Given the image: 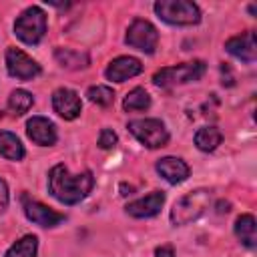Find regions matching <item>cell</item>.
I'll return each instance as SVG.
<instances>
[{"label":"cell","instance_id":"1","mask_svg":"<svg viewBox=\"0 0 257 257\" xmlns=\"http://www.w3.org/2000/svg\"><path fill=\"white\" fill-rule=\"evenodd\" d=\"M92 187H94V177L90 171L72 175L64 165H54L48 173V191L56 201L64 205L80 203L92 191Z\"/></svg>","mask_w":257,"mask_h":257},{"label":"cell","instance_id":"2","mask_svg":"<svg viewBox=\"0 0 257 257\" xmlns=\"http://www.w3.org/2000/svg\"><path fill=\"white\" fill-rule=\"evenodd\" d=\"M211 203V193L207 189H195L183 195L171 209V223L173 225H189L197 221Z\"/></svg>","mask_w":257,"mask_h":257},{"label":"cell","instance_id":"3","mask_svg":"<svg viewBox=\"0 0 257 257\" xmlns=\"http://www.w3.org/2000/svg\"><path fill=\"white\" fill-rule=\"evenodd\" d=\"M157 16L175 26H191L201 20V10L195 2L189 0H159L155 2Z\"/></svg>","mask_w":257,"mask_h":257},{"label":"cell","instance_id":"4","mask_svg":"<svg viewBox=\"0 0 257 257\" xmlns=\"http://www.w3.org/2000/svg\"><path fill=\"white\" fill-rule=\"evenodd\" d=\"M207 66L203 60H193V62H183L175 66H165L159 72H155L153 82L161 88H173L185 82H195L205 74Z\"/></svg>","mask_w":257,"mask_h":257},{"label":"cell","instance_id":"5","mask_svg":"<svg viewBox=\"0 0 257 257\" xmlns=\"http://www.w3.org/2000/svg\"><path fill=\"white\" fill-rule=\"evenodd\" d=\"M46 32V14L38 6L26 8L14 22V34L24 42V44H38L44 38Z\"/></svg>","mask_w":257,"mask_h":257},{"label":"cell","instance_id":"6","mask_svg":"<svg viewBox=\"0 0 257 257\" xmlns=\"http://www.w3.org/2000/svg\"><path fill=\"white\" fill-rule=\"evenodd\" d=\"M126 128L147 149H161L169 143V131L159 118H137V120H131Z\"/></svg>","mask_w":257,"mask_h":257},{"label":"cell","instance_id":"7","mask_svg":"<svg viewBox=\"0 0 257 257\" xmlns=\"http://www.w3.org/2000/svg\"><path fill=\"white\" fill-rule=\"evenodd\" d=\"M124 42L131 46V48H137L141 52H147V54H153L157 44H159V32L157 28L149 22V20H143V18H135L126 30V36H124Z\"/></svg>","mask_w":257,"mask_h":257},{"label":"cell","instance_id":"8","mask_svg":"<svg viewBox=\"0 0 257 257\" xmlns=\"http://www.w3.org/2000/svg\"><path fill=\"white\" fill-rule=\"evenodd\" d=\"M6 70L10 76H14L18 80H30L40 74V64L36 60H32L20 48L10 46L6 50Z\"/></svg>","mask_w":257,"mask_h":257},{"label":"cell","instance_id":"9","mask_svg":"<svg viewBox=\"0 0 257 257\" xmlns=\"http://www.w3.org/2000/svg\"><path fill=\"white\" fill-rule=\"evenodd\" d=\"M52 108L64 120H72V118H76L80 114L82 102H80V96L74 90H70V88H56L52 92Z\"/></svg>","mask_w":257,"mask_h":257},{"label":"cell","instance_id":"10","mask_svg":"<svg viewBox=\"0 0 257 257\" xmlns=\"http://www.w3.org/2000/svg\"><path fill=\"white\" fill-rule=\"evenodd\" d=\"M22 201H24V215L40 227H56L58 223L64 221L62 213H58V211H54V209H50V207H46L38 201H32L26 195L22 197Z\"/></svg>","mask_w":257,"mask_h":257},{"label":"cell","instance_id":"11","mask_svg":"<svg viewBox=\"0 0 257 257\" xmlns=\"http://www.w3.org/2000/svg\"><path fill=\"white\" fill-rule=\"evenodd\" d=\"M143 72V64L139 58L135 56H118L114 60H110V64L104 70V76L112 82H124L137 74Z\"/></svg>","mask_w":257,"mask_h":257},{"label":"cell","instance_id":"12","mask_svg":"<svg viewBox=\"0 0 257 257\" xmlns=\"http://www.w3.org/2000/svg\"><path fill=\"white\" fill-rule=\"evenodd\" d=\"M26 133H28V139L40 147H52L58 139L54 122L44 116H32L26 122Z\"/></svg>","mask_w":257,"mask_h":257},{"label":"cell","instance_id":"13","mask_svg":"<svg viewBox=\"0 0 257 257\" xmlns=\"http://www.w3.org/2000/svg\"><path fill=\"white\" fill-rule=\"evenodd\" d=\"M225 50H227L231 56H235V58H239V60H243V62H247V64L253 62L255 56H257L255 32L247 30V32H243V34H239V36L229 38V40L225 42Z\"/></svg>","mask_w":257,"mask_h":257},{"label":"cell","instance_id":"14","mask_svg":"<svg viewBox=\"0 0 257 257\" xmlns=\"http://www.w3.org/2000/svg\"><path fill=\"white\" fill-rule=\"evenodd\" d=\"M165 203V193L163 191H153L149 193L147 197H141L137 201H131L124 211L131 215V217H137V219H147V217H155L161 207Z\"/></svg>","mask_w":257,"mask_h":257},{"label":"cell","instance_id":"15","mask_svg":"<svg viewBox=\"0 0 257 257\" xmlns=\"http://www.w3.org/2000/svg\"><path fill=\"white\" fill-rule=\"evenodd\" d=\"M157 173L171 185L183 183L189 177V165L179 157H163L157 161Z\"/></svg>","mask_w":257,"mask_h":257},{"label":"cell","instance_id":"16","mask_svg":"<svg viewBox=\"0 0 257 257\" xmlns=\"http://www.w3.org/2000/svg\"><path fill=\"white\" fill-rule=\"evenodd\" d=\"M54 58L58 60V64L62 68H68V70L86 68L88 62H90L86 52H78V50H70V48H56L54 50Z\"/></svg>","mask_w":257,"mask_h":257},{"label":"cell","instance_id":"17","mask_svg":"<svg viewBox=\"0 0 257 257\" xmlns=\"http://www.w3.org/2000/svg\"><path fill=\"white\" fill-rule=\"evenodd\" d=\"M235 235H237V239H239L245 247L253 249V247L257 245V225H255V217H253V215H241V217L235 221Z\"/></svg>","mask_w":257,"mask_h":257},{"label":"cell","instance_id":"18","mask_svg":"<svg viewBox=\"0 0 257 257\" xmlns=\"http://www.w3.org/2000/svg\"><path fill=\"white\" fill-rule=\"evenodd\" d=\"M0 157L8 161H20L24 157V147L14 133L0 131Z\"/></svg>","mask_w":257,"mask_h":257},{"label":"cell","instance_id":"19","mask_svg":"<svg viewBox=\"0 0 257 257\" xmlns=\"http://www.w3.org/2000/svg\"><path fill=\"white\" fill-rule=\"evenodd\" d=\"M221 141H223V135H221V131L217 126H203V128H199L195 133V145L203 153L215 151L221 145Z\"/></svg>","mask_w":257,"mask_h":257},{"label":"cell","instance_id":"20","mask_svg":"<svg viewBox=\"0 0 257 257\" xmlns=\"http://www.w3.org/2000/svg\"><path fill=\"white\" fill-rule=\"evenodd\" d=\"M38 251V239L36 235H24L16 243L10 245V249L4 253V257H36Z\"/></svg>","mask_w":257,"mask_h":257},{"label":"cell","instance_id":"21","mask_svg":"<svg viewBox=\"0 0 257 257\" xmlns=\"http://www.w3.org/2000/svg\"><path fill=\"white\" fill-rule=\"evenodd\" d=\"M32 104H34V96H32L28 90H24V88H16V90H12L10 96H8V108H10V112L16 114V116L28 112V110L32 108Z\"/></svg>","mask_w":257,"mask_h":257},{"label":"cell","instance_id":"22","mask_svg":"<svg viewBox=\"0 0 257 257\" xmlns=\"http://www.w3.org/2000/svg\"><path fill=\"white\" fill-rule=\"evenodd\" d=\"M149 106H151V96H149V92H147L145 88H141V86L133 88V90L124 96V100H122V108H124L126 112L147 110Z\"/></svg>","mask_w":257,"mask_h":257},{"label":"cell","instance_id":"23","mask_svg":"<svg viewBox=\"0 0 257 257\" xmlns=\"http://www.w3.org/2000/svg\"><path fill=\"white\" fill-rule=\"evenodd\" d=\"M86 96L90 102H96L100 106H108L114 102V90L110 86H104V84H96V86H90L86 90Z\"/></svg>","mask_w":257,"mask_h":257},{"label":"cell","instance_id":"24","mask_svg":"<svg viewBox=\"0 0 257 257\" xmlns=\"http://www.w3.org/2000/svg\"><path fill=\"white\" fill-rule=\"evenodd\" d=\"M116 133L112 131V128H102L100 131V137H98V147L100 149H104V151H108V149H112L114 145H116Z\"/></svg>","mask_w":257,"mask_h":257},{"label":"cell","instance_id":"25","mask_svg":"<svg viewBox=\"0 0 257 257\" xmlns=\"http://www.w3.org/2000/svg\"><path fill=\"white\" fill-rule=\"evenodd\" d=\"M8 207V187L6 183L0 179V213H4Z\"/></svg>","mask_w":257,"mask_h":257},{"label":"cell","instance_id":"26","mask_svg":"<svg viewBox=\"0 0 257 257\" xmlns=\"http://www.w3.org/2000/svg\"><path fill=\"white\" fill-rule=\"evenodd\" d=\"M155 257H175L173 253V247L171 245H161L155 249Z\"/></svg>","mask_w":257,"mask_h":257},{"label":"cell","instance_id":"27","mask_svg":"<svg viewBox=\"0 0 257 257\" xmlns=\"http://www.w3.org/2000/svg\"><path fill=\"white\" fill-rule=\"evenodd\" d=\"M229 207H231L229 203H219V209H217V213H227V211H229Z\"/></svg>","mask_w":257,"mask_h":257}]
</instances>
